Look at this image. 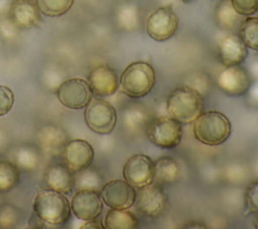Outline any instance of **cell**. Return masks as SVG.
I'll return each mask as SVG.
<instances>
[{"mask_svg": "<svg viewBox=\"0 0 258 229\" xmlns=\"http://www.w3.org/2000/svg\"><path fill=\"white\" fill-rule=\"evenodd\" d=\"M255 228H256V229H258V220H257V221H256V223H255Z\"/></svg>", "mask_w": 258, "mask_h": 229, "instance_id": "cell-38", "label": "cell"}, {"mask_svg": "<svg viewBox=\"0 0 258 229\" xmlns=\"http://www.w3.org/2000/svg\"><path fill=\"white\" fill-rule=\"evenodd\" d=\"M13 0H0V18L8 17V13Z\"/></svg>", "mask_w": 258, "mask_h": 229, "instance_id": "cell-35", "label": "cell"}, {"mask_svg": "<svg viewBox=\"0 0 258 229\" xmlns=\"http://www.w3.org/2000/svg\"><path fill=\"white\" fill-rule=\"evenodd\" d=\"M218 56L224 67L241 65L248 55V47L239 35L230 33L222 36L217 44Z\"/></svg>", "mask_w": 258, "mask_h": 229, "instance_id": "cell-16", "label": "cell"}, {"mask_svg": "<svg viewBox=\"0 0 258 229\" xmlns=\"http://www.w3.org/2000/svg\"><path fill=\"white\" fill-rule=\"evenodd\" d=\"M84 118L87 126L95 133L109 134L117 122L116 110L111 103L101 98H93L86 106Z\"/></svg>", "mask_w": 258, "mask_h": 229, "instance_id": "cell-6", "label": "cell"}, {"mask_svg": "<svg viewBox=\"0 0 258 229\" xmlns=\"http://www.w3.org/2000/svg\"><path fill=\"white\" fill-rule=\"evenodd\" d=\"M231 2L235 10L243 16L252 15L258 10V0H231Z\"/></svg>", "mask_w": 258, "mask_h": 229, "instance_id": "cell-33", "label": "cell"}, {"mask_svg": "<svg viewBox=\"0 0 258 229\" xmlns=\"http://www.w3.org/2000/svg\"><path fill=\"white\" fill-rule=\"evenodd\" d=\"M74 215L84 221L98 218L103 210V201L99 192L92 190H78L71 201Z\"/></svg>", "mask_w": 258, "mask_h": 229, "instance_id": "cell-14", "label": "cell"}, {"mask_svg": "<svg viewBox=\"0 0 258 229\" xmlns=\"http://www.w3.org/2000/svg\"><path fill=\"white\" fill-rule=\"evenodd\" d=\"M219 89L228 96H243L248 92L251 86V79L247 70L240 65L225 67L218 78Z\"/></svg>", "mask_w": 258, "mask_h": 229, "instance_id": "cell-12", "label": "cell"}, {"mask_svg": "<svg viewBox=\"0 0 258 229\" xmlns=\"http://www.w3.org/2000/svg\"><path fill=\"white\" fill-rule=\"evenodd\" d=\"M19 182L18 167L10 161L0 160V193L12 191Z\"/></svg>", "mask_w": 258, "mask_h": 229, "instance_id": "cell-27", "label": "cell"}, {"mask_svg": "<svg viewBox=\"0 0 258 229\" xmlns=\"http://www.w3.org/2000/svg\"><path fill=\"white\" fill-rule=\"evenodd\" d=\"M40 148L49 155H60L63 146L69 141L67 131L55 124L42 126L37 133Z\"/></svg>", "mask_w": 258, "mask_h": 229, "instance_id": "cell-18", "label": "cell"}, {"mask_svg": "<svg viewBox=\"0 0 258 229\" xmlns=\"http://www.w3.org/2000/svg\"><path fill=\"white\" fill-rule=\"evenodd\" d=\"M192 123V132L196 139L206 145H221L231 134L229 118L217 110L203 111Z\"/></svg>", "mask_w": 258, "mask_h": 229, "instance_id": "cell-3", "label": "cell"}, {"mask_svg": "<svg viewBox=\"0 0 258 229\" xmlns=\"http://www.w3.org/2000/svg\"><path fill=\"white\" fill-rule=\"evenodd\" d=\"M239 36L247 47L258 51V17H246L240 24Z\"/></svg>", "mask_w": 258, "mask_h": 229, "instance_id": "cell-26", "label": "cell"}, {"mask_svg": "<svg viewBox=\"0 0 258 229\" xmlns=\"http://www.w3.org/2000/svg\"><path fill=\"white\" fill-rule=\"evenodd\" d=\"M123 177L134 189H140L153 182L154 162L146 154H133L123 166Z\"/></svg>", "mask_w": 258, "mask_h": 229, "instance_id": "cell-10", "label": "cell"}, {"mask_svg": "<svg viewBox=\"0 0 258 229\" xmlns=\"http://www.w3.org/2000/svg\"><path fill=\"white\" fill-rule=\"evenodd\" d=\"M71 204L64 194L40 188L33 201V212L47 227L64 225L71 217Z\"/></svg>", "mask_w": 258, "mask_h": 229, "instance_id": "cell-2", "label": "cell"}, {"mask_svg": "<svg viewBox=\"0 0 258 229\" xmlns=\"http://www.w3.org/2000/svg\"><path fill=\"white\" fill-rule=\"evenodd\" d=\"M39 149L32 144H20L13 151L14 164L24 170H34L40 164Z\"/></svg>", "mask_w": 258, "mask_h": 229, "instance_id": "cell-23", "label": "cell"}, {"mask_svg": "<svg viewBox=\"0 0 258 229\" xmlns=\"http://www.w3.org/2000/svg\"><path fill=\"white\" fill-rule=\"evenodd\" d=\"M179 1H181V2H183V3H189V2H191V1H194V0H179Z\"/></svg>", "mask_w": 258, "mask_h": 229, "instance_id": "cell-37", "label": "cell"}, {"mask_svg": "<svg viewBox=\"0 0 258 229\" xmlns=\"http://www.w3.org/2000/svg\"><path fill=\"white\" fill-rule=\"evenodd\" d=\"M93 95L88 81L80 78L62 82L56 90V97L61 105L74 110L85 108L93 99Z\"/></svg>", "mask_w": 258, "mask_h": 229, "instance_id": "cell-9", "label": "cell"}, {"mask_svg": "<svg viewBox=\"0 0 258 229\" xmlns=\"http://www.w3.org/2000/svg\"><path fill=\"white\" fill-rule=\"evenodd\" d=\"M214 18L217 25L225 30L239 29L243 15L239 14L232 5L231 0H221L215 8Z\"/></svg>", "mask_w": 258, "mask_h": 229, "instance_id": "cell-21", "label": "cell"}, {"mask_svg": "<svg viewBox=\"0 0 258 229\" xmlns=\"http://www.w3.org/2000/svg\"><path fill=\"white\" fill-rule=\"evenodd\" d=\"M63 163L74 173L80 171L91 165L94 159L92 145L84 139L69 140L61 151Z\"/></svg>", "mask_w": 258, "mask_h": 229, "instance_id": "cell-13", "label": "cell"}, {"mask_svg": "<svg viewBox=\"0 0 258 229\" xmlns=\"http://www.w3.org/2000/svg\"><path fill=\"white\" fill-rule=\"evenodd\" d=\"M102 201L113 209H129L134 205L136 191L123 180H112L105 183L100 190Z\"/></svg>", "mask_w": 258, "mask_h": 229, "instance_id": "cell-11", "label": "cell"}, {"mask_svg": "<svg viewBox=\"0 0 258 229\" xmlns=\"http://www.w3.org/2000/svg\"><path fill=\"white\" fill-rule=\"evenodd\" d=\"M14 104L13 91L4 85H0V117L7 114Z\"/></svg>", "mask_w": 258, "mask_h": 229, "instance_id": "cell-32", "label": "cell"}, {"mask_svg": "<svg viewBox=\"0 0 258 229\" xmlns=\"http://www.w3.org/2000/svg\"><path fill=\"white\" fill-rule=\"evenodd\" d=\"M139 10L132 3L122 4L116 12L117 24L124 30L130 31L135 29L139 24Z\"/></svg>", "mask_w": 258, "mask_h": 229, "instance_id": "cell-25", "label": "cell"}, {"mask_svg": "<svg viewBox=\"0 0 258 229\" xmlns=\"http://www.w3.org/2000/svg\"><path fill=\"white\" fill-rule=\"evenodd\" d=\"M38 10L49 17H57L67 13L74 0H35Z\"/></svg>", "mask_w": 258, "mask_h": 229, "instance_id": "cell-29", "label": "cell"}, {"mask_svg": "<svg viewBox=\"0 0 258 229\" xmlns=\"http://www.w3.org/2000/svg\"><path fill=\"white\" fill-rule=\"evenodd\" d=\"M20 220L19 210L12 205H2L0 207V228H14Z\"/></svg>", "mask_w": 258, "mask_h": 229, "instance_id": "cell-30", "label": "cell"}, {"mask_svg": "<svg viewBox=\"0 0 258 229\" xmlns=\"http://www.w3.org/2000/svg\"><path fill=\"white\" fill-rule=\"evenodd\" d=\"M245 206L247 214L258 213V180L247 187L245 191Z\"/></svg>", "mask_w": 258, "mask_h": 229, "instance_id": "cell-31", "label": "cell"}, {"mask_svg": "<svg viewBox=\"0 0 258 229\" xmlns=\"http://www.w3.org/2000/svg\"><path fill=\"white\" fill-rule=\"evenodd\" d=\"M156 82L153 67L144 61L130 63L122 72L119 79V87L130 98L146 96Z\"/></svg>", "mask_w": 258, "mask_h": 229, "instance_id": "cell-4", "label": "cell"}, {"mask_svg": "<svg viewBox=\"0 0 258 229\" xmlns=\"http://www.w3.org/2000/svg\"><path fill=\"white\" fill-rule=\"evenodd\" d=\"M17 27L13 24V22L5 17V18H1V21H0V32L2 34V36L5 38V39H13L15 38L16 34H17Z\"/></svg>", "mask_w": 258, "mask_h": 229, "instance_id": "cell-34", "label": "cell"}, {"mask_svg": "<svg viewBox=\"0 0 258 229\" xmlns=\"http://www.w3.org/2000/svg\"><path fill=\"white\" fill-rule=\"evenodd\" d=\"M257 12H258V10H257Z\"/></svg>", "mask_w": 258, "mask_h": 229, "instance_id": "cell-39", "label": "cell"}, {"mask_svg": "<svg viewBox=\"0 0 258 229\" xmlns=\"http://www.w3.org/2000/svg\"><path fill=\"white\" fill-rule=\"evenodd\" d=\"M149 120L150 118L147 112L138 107H131L124 112V125L133 132H139L141 130L145 131Z\"/></svg>", "mask_w": 258, "mask_h": 229, "instance_id": "cell-28", "label": "cell"}, {"mask_svg": "<svg viewBox=\"0 0 258 229\" xmlns=\"http://www.w3.org/2000/svg\"><path fill=\"white\" fill-rule=\"evenodd\" d=\"M145 133L154 145L167 149L177 146L182 137L181 124L170 116L150 119L146 125Z\"/></svg>", "mask_w": 258, "mask_h": 229, "instance_id": "cell-5", "label": "cell"}, {"mask_svg": "<svg viewBox=\"0 0 258 229\" xmlns=\"http://www.w3.org/2000/svg\"><path fill=\"white\" fill-rule=\"evenodd\" d=\"M8 18L18 29L32 28L41 21L40 11L33 0H13Z\"/></svg>", "mask_w": 258, "mask_h": 229, "instance_id": "cell-17", "label": "cell"}, {"mask_svg": "<svg viewBox=\"0 0 258 229\" xmlns=\"http://www.w3.org/2000/svg\"><path fill=\"white\" fill-rule=\"evenodd\" d=\"M154 162L153 182L162 186L173 184L180 177V167L177 161L170 156L158 157Z\"/></svg>", "mask_w": 258, "mask_h": 229, "instance_id": "cell-20", "label": "cell"}, {"mask_svg": "<svg viewBox=\"0 0 258 229\" xmlns=\"http://www.w3.org/2000/svg\"><path fill=\"white\" fill-rule=\"evenodd\" d=\"M104 180L101 174L93 168L86 167L80 171L75 173V186L74 189L78 190H92L100 192L104 185Z\"/></svg>", "mask_w": 258, "mask_h": 229, "instance_id": "cell-24", "label": "cell"}, {"mask_svg": "<svg viewBox=\"0 0 258 229\" xmlns=\"http://www.w3.org/2000/svg\"><path fill=\"white\" fill-rule=\"evenodd\" d=\"M43 180L48 189L70 194L75 186V173L64 163H52L45 168Z\"/></svg>", "mask_w": 258, "mask_h": 229, "instance_id": "cell-19", "label": "cell"}, {"mask_svg": "<svg viewBox=\"0 0 258 229\" xmlns=\"http://www.w3.org/2000/svg\"><path fill=\"white\" fill-rule=\"evenodd\" d=\"M104 228L106 229H135L138 219L128 209L111 208L105 215Z\"/></svg>", "mask_w": 258, "mask_h": 229, "instance_id": "cell-22", "label": "cell"}, {"mask_svg": "<svg viewBox=\"0 0 258 229\" xmlns=\"http://www.w3.org/2000/svg\"><path fill=\"white\" fill-rule=\"evenodd\" d=\"M88 83L93 94L98 97L111 96L119 88V79L116 72L106 64L98 65L90 71Z\"/></svg>", "mask_w": 258, "mask_h": 229, "instance_id": "cell-15", "label": "cell"}, {"mask_svg": "<svg viewBox=\"0 0 258 229\" xmlns=\"http://www.w3.org/2000/svg\"><path fill=\"white\" fill-rule=\"evenodd\" d=\"M166 111L180 124L192 123L204 111V98L191 86L176 87L166 99Z\"/></svg>", "mask_w": 258, "mask_h": 229, "instance_id": "cell-1", "label": "cell"}, {"mask_svg": "<svg viewBox=\"0 0 258 229\" xmlns=\"http://www.w3.org/2000/svg\"><path fill=\"white\" fill-rule=\"evenodd\" d=\"M81 228H94V229H102L104 228V224L101 220H99L98 218H95V219H92V220H88L86 221V223H84V225L81 226Z\"/></svg>", "mask_w": 258, "mask_h": 229, "instance_id": "cell-36", "label": "cell"}, {"mask_svg": "<svg viewBox=\"0 0 258 229\" xmlns=\"http://www.w3.org/2000/svg\"><path fill=\"white\" fill-rule=\"evenodd\" d=\"M178 27V16L171 5H164L153 10L146 19V32L155 41L171 38Z\"/></svg>", "mask_w": 258, "mask_h": 229, "instance_id": "cell-7", "label": "cell"}, {"mask_svg": "<svg viewBox=\"0 0 258 229\" xmlns=\"http://www.w3.org/2000/svg\"><path fill=\"white\" fill-rule=\"evenodd\" d=\"M134 206L135 209L145 217L157 218L167 207V195L162 186L152 182L137 189Z\"/></svg>", "mask_w": 258, "mask_h": 229, "instance_id": "cell-8", "label": "cell"}]
</instances>
